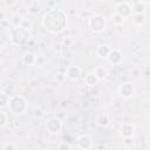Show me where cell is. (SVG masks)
Returning <instances> with one entry per match:
<instances>
[{"instance_id":"cell-10","label":"cell","mask_w":150,"mask_h":150,"mask_svg":"<svg viewBox=\"0 0 150 150\" xmlns=\"http://www.w3.org/2000/svg\"><path fill=\"white\" fill-rule=\"evenodd\" d=\"M135 125L130 122H124L120 127V135L122 138H132L135 135Z\"/></svg>"},{"instance_id":"cell-13","label":"cell","mask_w":150,"mask_h":150,"mask_svg":"<svg viewBox=\"0 0 150 150\" xmlns=\"http://www.w3.org/2000/svg\"><path fill=\"white\" fill-rule=\"evenodd\" d=\"M95 122H96V124H97L100 128H107V127L110 125L111 118H110V116H109L107 112H101V114H98V115L96 116Z\"/></svg>"},{"instance_id":"cell-26","label":"cell","mask_w":150,"mask_h":150,"mask_svg":"<svg viewBox=\"0 0 150 150\" xmlns=\"http://www.w3.org/2000/svg\"><path fill=\"white\" fill-rule=\"evenodd\" d=\"M57 150H73V148L68 142H61L57 145Z\"/></svg>"},{"instance_id":"cell-19","label":"cell","mask_w":150,"mask_h":150,"mask_svg":"<svg viewBox=\"0 0 150 150\" xmlns=\"http://www.w3.org/2000/svg\"><path fill=\"white\" fill-rule=\"evenodd\" d=\"M22 16L19 14H14L11 19H9V23L12 25V27H20L21 22H22Z\"/></svg>"},{"instance_id":"cell-16","label":"cell","mask_w":150,"mask_h":150,"mask_svg":"<svg viewBox=\"0 0 150 150\" xmlns=\"http://www.w3.org/2000/svg\"><path fill=\"white\" fill-rule=\"evenodd\" d=\"M93 74L98 79V81H101L108 76V69L104 66H96L93 70Z\"/></svg>"},{"instance_id":"cell-29","label":"cell","mask_w":150,"mask_h":150,"mask_svg":"<svg viewBox=\"0 0 150 150\" xmlns=\"http://www.w3.org/2000/svg\"><path fill=\"white\" fill-rule=\"evenodd\" d=\"M62 42H63V45H64L66 47H70V46L73 45V42H74V41H73V39H71L70 36H67V38H64V39H63V41H62Z\"/></svg>"},{"instance_id":"cell-30","label":"cell","mask_w":150,"mask_h":150,"mask_svg":"<svg viewBox=\"0 0 150 150\" xmlns=\"http://www.w3.org/2000/svg\"><path fill=\"white\" fill-rule=\"evenodd\" d=\"M123 143L127 145V146H130L132 144V138H123Z\"/></svg>"},{"instance_id":"cell-27","label":"cell","mask_w":150,"mask_h":150,"mask_svg":"<svg viewBox=\"0 0 150 150\" xmlns=\"http://www.w3.org/2000/svg\"><path fill=\"white\" fill-rule=\"evenodd\" d=\"M2 150H16V146L12 142H7L2 145Z\"/></svg>"},{"instance_id":"cell-2","label":"cell","mask_w":150,"mask_h":150,"mask_svg":"<svg viewBox=\"0 0 150 150\" xmlns=\"http://www.w3.org/2000/svg\"><path fill=\"white\" fill-rule=\"evenodd\" d=\"M8 109L14 115H22L28 109V102L22 95H13L8 100Z\"/></svg>"},{"instance_id":"cell-12","label":"cell","mask_w":150,"mask_h":150,"mask_svg":"<svg viewBox=\"0 0 150 150\" xmlns=\"http://www.w3.org/2000/svg\"><path fill=\"white\" fill-rule=\"evenodd\" d=\"M149 1H134L130 2V7L132 11V14H145L146 7L149 6Z\"/></svg>"},{"instance_id":"cell-15","label":"cell","mask_w":150,"mask_h":150,"mask_svg":"<svg viewBox=\"0 0 150 150\" xmlns=\"http://www.w3.org/2000/svg\"><path fill=\"white\" fill-rule=\"evenodd\" d=\"M21 60H22V63L26 64V66H34L35 61H36V55L32 52H26L22 55Z\"/></svg>"},{"instance_id":"cell-11","label":"cell","mask_w":150,"mask_h":150,"mask_svg":"<svg viewBox=\"0 0 150 150\" xmlns=\"http://www.w3.org/2000/svg\"><path fill=\"white\" fill-rule=\"evenodd\" d=\"M81 73H82V70H81V68H80L79 66H76V64H70V66H68V67L66 68L64 76H66L67 79H69L70 81H76V80H79V77L81 76Z\"/></svg>"},{"instance_id":"cell-8","label":"cell","mask_w":150,"mask_h":150,"mask_svg":"<svg viewBox=\"0 0 150 150\" xmlns=\"http://www.w3.org/2000/svg\"><path fill=\"white\" fill-rule=\"evenodd\" d=\"M76 146L81 150H90L94 146V141L89 135H81L76 138Z\"/></svg>"},{"instance_id":"cell-22","label":"cell","mask_w":150,"mask_h":150,"mask_svg":"<svg viewBox=\"0 0 150 150\" xmlns=\"http://www.w3.org/2000/svg\"><path fill=\"white\" fill-rule=\"evenodd\" d=\"M111 22H112V25H115V26H122V25L124 23V19H123L122 16H120L118 14L114 13V14L111 15Z\"/></svg>"},{"instance_id":"cell-17","label":"cell","mask_w":150,"mask_h":150,"mask_svg":"<svg viewBox=\"0 0 150 150\" xmlns=\"http://www.w3.org/2000/svg\"><path fill=\"white\" fill-rule=\"evenodd\" d=\"M131 19H132V23L137 27H142L146 21L145 14H132Z\"/></svg>"},{"instance_id":"cell-7","label":"cell","mask_w":150,"mask_h":150,"mask_svg":"<svg viewBox=\"0 0 150 150\" xmlns=\"http://www.w3.org/2000/svg\"><path fill=\"white\" fill-rule=\"evenodd\" d=\"M115 13L118 14L120 16H122L124 20L128 19V18H131L132 11H131V7H130V2H127V1L117 2L115 5Z\"/></svg>"},{"instance_id":"cell-9","label":"cell","mask_w":150,"mask_h":150,"mask_svg":"<svg viewBox=\"0 0 150 150\" xmlns=\"http://www.w3.org/2000/svg\"><path fill=\"white\" fill-rule=\"evenodd\" d=\"M108 62L110 64H114V66H117V64H121L122 61H123V54L120 49L117 48H111L109 54H108V57H107Z\"/></svg>"},{"instance_id":"cell-28","label":"cell","mask_w":150,"mask_h":150,"mask_svg":"<svg viewBox=\"0 0 150 150\" xmlns=\"http://www.w3.org/2000/svg\"><path fill=\"white\" fill-rule=\"evenodd\" d=\"M45 62H46V57L43 56V55H36V61H35V64H38V66H43L45 64Z\"/></svg>"},{"instance_id":"cell-6","label":"cell","mask_w":150,"mask_h":150,"mask_svg":"<svg viewBox=\"0 0 150 150\" xmlns=\"http://www.w3.org/2000/svg\"><path fill=\"white\" fill-rule=\"evenodd\" d=\"M117 93L118 95L124 98V100H129L135 95V86L131 82H123L118 86L117 88Z\"/></svg>"},{"instance_id":"cell-14","label":"cell","mask_w":150,"mask_h":150,"mask_svg":"<svg viewBox=\"0 0 150 150\" xmlns=\"http://www.w3.org/2000/svg\"><path fill=\"white\" fill-rule=\"evenodd\" d=\"M110 49H111V48H110L108 45H100V46L96 48L95 54H96V56H97V57L103 59V60H107V57H108V54H109Z\"/></svg>"},{"instance_id":"cell-4","label":"cell","mask_w":150,"mask_h":150,"mask_svg":"<svg viewBox=\"0 0 150 150\" xmlns=\"http://www.w3.org/2000/svg\"><path fill=\"white\" fill-rule=\"evenodd\" d=\"M88 28L94 33H102L107 28V19L101 14H95L88 19Z\"/></svg>"},{"instance_id":"cell-3","label":"cell","mask_w":150,"mask_h":150,"mask_svg":"<svg viewBox=\"0 0 150 150\" xmlns=\"http://www.w3.org/2000/svg\"><path fill=\"white\" fill-rule=\"evenodd\" d=\"M9 39L13 45L23 46L29 40V32L25 30L21 27H12L9 29Z\"/></svg>"},{"instance_id":"cell-1","label":"cell","mask_w":150,"mask_h":150,"mask_svg":"<svg viewBox=\"0 0 150 150\" xmlns=\"http://www.w3.org/2000/svg\"><path fill=\"white\" fill-rule=\"evenodd\" d=\"M42 25L48 32L53 34L61 33L67 26V15L62 9L49 8L43 15Z\"/></svg>"},{"instance_id":"cell-32","label":"cell","mask_w":150,"mask_h":150,"mask_svg":"<svg viewBox=\"0 0 150 150\" xmlns=\"http://www.w3.org/2000/svg\"><path fill=\"white\" fill-rule=\"evenodd\" d=\"M1 47H4V41H2V39H0V48Z\"/></svg>"},{"instance_id":"cell-18","label":"cell","mask_w":150,"mask_h":150,"mask_svg":"<svg viewBox=\"0 0 150 150\" xmlns=\"http://www.w3.org/2000/svg\"><path fill=\"white\" fill-rule=\"evenodd\" d=\"M84 82H86L87 86L94 87V86H96V84L98 83V79L93 74V71H90V73H88V74L84 76Z\"/></svg>"},{"instance_id":"cell-25","label":"cell","mask_w":150,"mask_h":150,"mask_svg":"<svg viewBox=\"0 0 150 150\" xmlns=\"http://www.w3.org/2000/svg\"><path fill=\"white\" fill-rule=\"evenodd\" d=\"M8 122V117L6 115V112H4L2 110H0V128H4Z\"/></svg>"},{"instance_id":"cell-24","label":"cell","mask_w":150,"mask_h":150,"mask_svg":"<svg viewBox=\"0 0 150 150\" xmlns=\"http://www.w3.org/2000/svg\"><path fill=\"white\" fill-rule=\"evenodd\" d=\"M43 115H45V112H43V110H42L41 108H35V109L33 110V117H34L35 120L42 118Z\"/></svg>"},{"instance_id":"cell-5","label":"cell","mask_w":150,"mask_h":150,"mask_svg":"<svg viewBox=\"0 0 150 150\" xmlns=\"http://www.w3.org/2000/svg\"><path fill=\"white\" fill-rule=\"evenodd\" d=\"M62 127H63V123H62V121H61L59 117H50V118H48V120L46 121V123H45V128H46V130H47L50 135H56V134H59V132L61 131Z\"/></svg>"},{"instance_id":"cell-20","label":"cell","mask_w":150,"mask_h":150,"mask_svg":"<svg viewBox=\"0 0 150 150\" xmlns=\"http://www.w3.org/2000/svg\"><path fill=\"white\" fill-rule=\"evenodd\" d=\"M8 100L9 96L5 91H0V109H4L8 105Z\"/></svg>"},{"instance_id":"cell-31","label":"cell","mask_w":150,"mask_h":150,"mask_svg":"<svg viewBox=\"0 0 150 150\" xmlns=\"http://www.w3.org/2000/svg\"><path fill=\"white\" fill-rule=\"evenodd\" d=\"M4 18H5V14L2 12H0V20H4Z\"/></svg>"},{"instance_id":"cell-23","label":"cell","mask_w":150,"mask_h":150,"mask_svg":"<svg viewBox=\"0 0 150 150\" xmlns=\"http://www.w3.org/2000/svg\"><path fill=\"white\" fill-rule=\"evenodd\" d=\"M20 27H21V28H23L25 30L29 32V30L32 29V27H33V22H32L29 19L23 18V19H22V22H21V25H20Z\"/></svg>"},{"instance_id":"cell-21","label":"cell","mask_w":150,"mask_h":150,"mask_svg":"<svg viewBox=\"0 0 150 150\" xmlns=\"http://www.w3.org/2000/svg\"><path fill=\"white\" fill-rule=\"evenodd\" d=\"M40 9H41V5H40L38 1L32 2V4L29 5V7H28V12L32 13V14H36V13H39Z\"/></svg>"}]
</instances>
